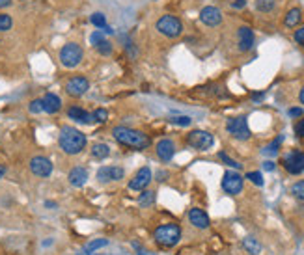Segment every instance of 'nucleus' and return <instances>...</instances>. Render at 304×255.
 Masks as SVG:
<instances>
[{
    "label": "nucleus",
    "instance_id": "f257e3e1",
    "mask_svg": "<svg viewBox=\"0 0 304 255\" xmlns=\"http://www.w3.org/2000/svg\"><path fill=\"white\" fill-rule=\"evenodd\" d=\"M86 134L75 127H62L58 134V145L66 155H78L86 147Z\"/></svg>",
    "mask_w": 304,
    "mask_h": 255
},
{
    "label": "nucleus",
    "instance_id": "f03ea898",
    "mask_svg": "<svg viewBox=\"0 0 304 255\" xmlns=\"http://www.w3.org/2000/svg\"><path fill=\"white\" fill-rule=\"evenodd\" d=\"M112 136L118 140L121 145H127V147H134V149H148L151 145L150 136L142 131H136V129L131 127H114L112 129Z\"/></svg>",
    "mask_w": 304,
    "mask_h": 255
},
{
    "label": "nucleus",
    "instance_id": "7ed1b4c3",
    "mask_svg": "<svg viewBox=\"0 0 304 255\" xmlns=\"http://www.w3.org/2000/svg\"><path fill=\"white\" fill-rule=\"evenodd\" d=\"M153 240L163 248H174L181 240V227L177 224H165L159 225L153 231Z\"/></svg>",
    "mask_w": 304,
    "mask_h": 255
},
{
    "label": "nucleus",
    "instance_id": "20e7f679",
    "mask_svg": "<svg viewBox=\"0 0 304 255\" xmlns=\"http://www.w3.org/2000/svg\"><path fill=\"white\" fill-rule=\"evenodd\" d=\"M60 63L67 69H73V67H77L84 58V51L83 47L77 45V43H66V45L60 49Z\"/></svg>",
    "mask_w": 304,
    "mask_h": 255
},
{
    "label": "nucleus",
    "instance_id": "39448f33",
    "mask_svg": "<svg viewBox=\"0 0 304 255\" xmlns=\"http://www.w3.org/2000/svg\"><path fill=\"white\" fill-rule=\"evenodd\" d=\"M155 28L159 34H163L165 37H179L183 34V23L175 15H163L157 23H155Z\"/></svg>",
    "mask_w": 304,
    "mask_h": 255
},
{
    "label": "nucleus",
    "instance_id": "423d86ee",
    "mask_svg": "<svg viewBox=\"0 0 304 255\" xmlns=\"http://www.w3.org/2000/svg\"><path fill=\"white\" fill-rule=\"evenodd\" d=\"M187 143H189V147L196 149V151H207L209 147H213L215 138L207 131H191L187 134Z\"/></svg>",
    "mask_w": 304,
    "mask_h": 255
},
{
    "label": "nucleus",
    "instance_id": "0eeeda50",
    "mask_svg": "<svg viewBox=\"0 0 304 255\" xmlns=\"http://www.w3.org/2000/svg\"><path fill=\"white\" fill-rule=\"evenodd\" d=\"M282 164H283V169L291 175H299L304 172V153L299 151V149H293V151H289V153L283 155L282 158Z\"/></svg>",
    "mask_w": 304,
    "mask_h": 255
},
{
    "label": "nucleus",
    "instance_id": "6e6552de",
    "mask_svg": "<svg viewBox=\"0 0 304 255\" xmlns=\"http://www.w3.org/2000/svg\"><path fill=\"white\" fill-rule=\"evenodd\" d=\"M226 129L235 140H248V138H250V129H248V121L245 116L230 118L226 123Z\"/></svg>",
    "mask_w": 304,
    "mask_h": 255
},
{
    "label": "nucleus",
    "instance_id": "1a4fd4ad",
    "mask_svg": "<svg viewBox=\"0 0 304 255\" xmlns=\"http://www.w3.org/2000/svg\"><path fill=\"white\" fill-rule=\"evenodd\" d=\"M242 183L245 179L241 177L239 172H226L222 177V190L230 196H237L242 192Z\"/></svg>",
    "mask_w": 304,
    "mask_h": 255
},
{
    "label": "nucleus",
    "instance_id": "9d476101",
    "mask_svg": "<svg viewBox=\"0 0 304 255\" xmlns=\"http://www.w3.org/2000/svg\"><path fill=\"white\" fill-rule=\"evenodd\" d=\"M90 90V80L86 77H71L66 82V93L69 97H83L84 93Z\"/></svg>",
    "mask_w": 304,
    "mask_h": 255
},
{
    "label": "nucleus",
    "instance_id": "9b49d317",
    "mask_svg": "<svg viewBox=\"0 0 304 255\" xmlns=\"http://www.w3.org/2000/svg\"><path fill=\"white\" fill-rule=\"evenodd\" d=\"M30 172L36 177H51V174H52V162H51V158H47V157H42V155H37V157H32L30 158Z\"/></svg>",
    "mask_w": 304,
    "mask_h": 255
},
{
    "label": "nucleus",
    "instance_id": "f8f14e48",
    "mask_svg": "<svg viewBox=\"0 0 304 255\" xmlns=\"http://www.w3.org/2000/svg\"><path fill=\"white\" fill-rule=\"evenodd\" d=\"M95 177L99 183H114V181H121L125 177V169L119 166H101Z\"/></svg>",
    "mask_w": 304,
    "mask_h": 255
},
{
    "label": "nucleus",
    "instance_id": "ddd939ff",
    "mask_svg": "<svg viewBox=\"0 0 304 255\" xmlns=\"http://www.w3.org/2000/svg\"><path fill=\"white\" fill-rule=\"evenodd\" d=\"M151 179H153V175H151V169L148 168V166H146V168H140L138 172H136V175L129 181V188L136 190V192H142V190H146L150 186Z\"/></svg>",
    "mask_w": 304,
    "mask_h": 255
},
{
    "label": "nucleus",
    "instance_id": "4468645a",
    "mask_svg": "<svg viewBox=\"0 0 304 255\" xmlns=\"http://www.w3.org/2000/svg\"><path fill=\"white\" fill-rule=\"evenodd\" d=\"M222 19H224V17H222V11L218 10V8H215V6H206V8L200 11V20L206 26H211V28L220 25Z\"/></svg>",
    "mask_w": 304,
    "mask_h": 255
},
{
    "label": "nucleus",
    "instance_id": "2eb2a0df",
    "mask_svg": "<svg viewBox=\"0 0 304 255\" xmlns=\"http://www.w3.org/2000/svg\"><path fill=\"white\" fill-rule=\"evenodd\" d=\"M254 32L252 28H248V26H241L237 30V49L239 52H248L250 49L254 47Z\"/></svg>",
    "mask_w": 304,
    "mask_h": 255
},
{
    "label": "nucleus",
    "instance_id": "dca6fc26",
    "mask_svg": "<svg viewBox=\"0 0 304 255\" xmlns=\"http://www.w3.org/2000/svg\"><path fill=\"white\" fill-rule=\"evenodd\" d=\"M155 153H157V157H159L163 162H170L175 155V143L172 142V140H168V138H165V140H160V142L155 145Z\"/></svg>",
    "mask_w": 304,
    "mask_h": 255
},
{
    "label": "nucleus",
    "instance_id": "f3484780",
    "mask_svg": "<svg viewBox=\"0 0 304 255\" xmlns=\"http://www.w3.org/2000/svg\"><path fill=\"white\" fill-rule=\"evenodd\" d=\"M67 179H69V184H71V186H75V188H83L84 184L88 183L86 168H83V166H75V168L69 172Z\"/></svg>",
    "mask_w": 304,
    "mask_h": 255
},
{
    "label": "nucleus",
    "instance_id": "a211bd4d",
    "mask_svg": "<svg viewBox=\"0 0 304 255\" xmlns=\"http://www.w3.org/2000/svg\"><path fill=\"white\" fill-rule=\"evenodd\" d=\"M43 112L47 114H58L62 110V99L58 97L56 93H45V97L42 99Z\"/></svg>",
    "mask_w": 304,
    "mask_h": 255
},
{
    "label": "nucleus",
    "instance_id": "6ab92c4d",
    "mask_svg": "<svg viewBox=\"0 0 304 255\" xmlns=\"http://www.w3.org/2000/svg\"><path fill=\"white\" fill-rule=\"evenodd\" d=\"M189 220H191V224L194 225V227H198V229H207L209 227V216L204 213L201 209H191L189 210Z\"/></svg>",
    "mask_w": 304,
    "mask_h": 255
},
{
    "label": "nucleus",
    "instance_id": "aec40b11",
    "mask_svg": "<svg viewBox=\"0 0 304 255\" xmlns=\"http://www.w3.org/2000/svg\"><path fill=\"white\" fill-rule=\"evenodd\" d=\"M67 118L73 119V121H77V123H84V125L93 121L92 114L86 112V110L80 107H69V110H67Z\"/></svg>",
    "mask_w": 304,
    "mask_h": 255
},
{
    "label": "nucleus",
    "instance_id": "412c9836",
    "mask_svg": "<svg viewBox=\"0 0 304 255\" xmlns=\"http://www.w3.org/2000/svg\"><path fill=\"white\" fill-rule=\"evenodd\" d=\"M300 19H302V11L299 8H293V10L288 11V15L283 19V25L288 26V28H295L300 23Z\"/></svg>",
    "mask_w": 304,
    "mask_h": 255
},
{
    "label": "nucleus",
    "instance_id": "4be33fe9",
    "mask_svg": "<svg viewBox=\"0 0 304 255\" xmlns=\"http://www.w3.org/2000/svg\"><path fill=\"white\" fill-rule=\"evenodd\" d=\"M242 248H245V250H247L250 255H258L259 251H261V244H259L254 237H247V239H242Z\"/></svg>",
    "mask_w": 304,
    "mask_h": 255
},
{
    "label": "nucleus",
    "instance_id": "5701e85b",
    "mask_svg": "<svg viewBox=\"0 0 304 255\" xmlns=\"http://www.w3.org/2000/svg\"><path fill=\"white\" fill-rule=\"evenodd\" d=\"M105 246H109V239H93V240H90V242L84 246V255L93 253L95 250H99V248H105Z\"/></svg>",
    "mask_w": 304,
    "mask_h": 255
},
{
    "label": "nucleus",
    "instance_id": "b1692460",
    "mask_svg": "<svg viewBox=\"0 0 304 255\" xmlns=\"http://www.w3.org/2000/svg\"><path fill=\"white\" fill-rule=\"evenodd\" d=\"M110 155V147L107 143H95L92 147V157L93 158H99V160H105V158Z\"/></svg>",
    "mask_w": 304,
    "mask_h": 255
},
{
    "label": "nucleus",
    "instance_id": "393cba45",
    "mask_svg": "<svg viewBox=\"0 0 304 255\" xmlns=\"http://www.w3.org/2000/svg\"><path fill=\"white\" fill-rule=\"evenodd\" d=\"M153 203H155V192H151V190H142V194H140V198H138L140 207L148 209V207H151Z\"/></svg>",
    "mask_w": 304,
    "mask_h": 255
},
{
    "label": "nucleus",
    "instance_id": "a878e982",
    "mask_svg": "<svg viewBox=\"0 0 304 255\" xmlns=\"http://www.w3.org/2000/svg\"><path fill=\"white\" fill-rule=\"evenodd\" d=\"M90 20H92V25L95 26V28H99V30H105V28H107V17H105V13H101V11L92 13Z\"/></svg>",
    "mask_w": 304,
    "mask_h": 255
},
{
    "label": "nucleus",
    "instance_id": "bb28decb",
    "mask_svg": "<svg viewBox=\"0 0 304 255\" xmlns=\"http://www.w3.org/2000/svg\"><path fill=\"white\" fill-rule=\"evenodd\" d=\"M283 136H278L276 140H273V142L269 143L267 147L263 149V153L265 155H271V157H274V155H278V149H280V143H282Z\"/></svg>",
    "mask_w": 304,
    "mask_h": 255
},
{
    "label": "nucleus",
    "instance_id": "cd10ccee",
    "mask_svg": "<svg viewBox=\"0 0 304 255\" xmlns=\"http://www.w3.org/2000/svg\"><path fill=\"white\" fill-rule=\"evenodd\" d=\"M276 2L274 0H256V10L263 11V13H269V11L274 10Z\"/></svg>",
    "mask_w": 304,
    "mask_h": 255
},
{
    "label": "nucleus",
    "instance_id": "c85d7f7f",
    "mask_svg": "<svg viewBox=\"0 0 304 255\" xmlns=\"http://www.w3.org/2000/svg\"><path fill=\"white\" fill-rule=\"evenodd\" d=\"M92 118L95 123H107V119H109V110H107V108H95L92 112Z\"/></svg>",
    "mask_w": 304,
    "mask_h": 255
},
{
    "label": "nucleus",
    "instance_id": "c756f323",
    "mask_svg": "<svg viewBox=\"0 0 304 255\" xmlns=\"http://www.w3.org/2000/svg\"><path fill=\"white\" fill-rule=\"evenodd\" d=\"M95 51H97L99 54H103V56H109L110 52H112V43L107 41V39L99 41L97 45H95Z\"/></svg>",
    "mask_w": 304,
    "mask_h": 255
},
{
    "label": "nucleus",
    "instance_id": "7c9ffc66",
    "mask_svg": "<svg viewBox=\"0 0 304 255\" xmlns=\"http://www.w3.org/2000/svg\"><path fill=\"white\" fill-rule=\"evenodd\" d=\"M11 26H13V19L8 13H0V34L11 30Z\"/></svg>",
    "mask_w": 304,
    "mask_h": 255
},
{
    "label": "nucleus",
    "instance_id": "2f4dec72",
    "mask_svg": "<svg viewBox=\"0 0 304 255\" xmlns=\"http://www.w3.org/2000/svg\"><path fill=\"white\" fill-rule=\"evenodd\" d=\"M168 121L172 123V125H179V127H189L192 123V119L189 118V116H172Z\"/></svg>",
    "mask_w": 304,
    "mask_h": 255
},
{
    "label": "nucleus",
    "instance_id": "473e14b6",
    "mask_svg": "<svg viewBox=\"0 0 304 255\" xmlns=\"http://www.w3.org/2000/svg\"><path fill=\"white\" fill-rule=\"evenodd\" d=\"M291 194L297 199H300V201H304V181H299V183H295L291 186Z\"/></svg>",
    "mask_w": 304,
    "mask_h": 255
},
{
    "label": "nucleus",
    "instance_id": "72a5a7b5",
    "mask_svg": "<svg viewBox=\"0 0 304 255\" xmlns=\"http://www.w3.org/2000/svg\"><path fill=\"white\" fill-rule=\"evenodd\" d=\"M247 179L250 181V183L256 184V186H263V183H265V181H263V175L259 174V172H248Z\"/></svg>",
    "mask_w": 304,
    "mask_h": 255
},
{
    "label": "nucleus",
    "instance_id": "f704fd0d",
    "mask_svg": "<svg viewBox=\"0 0 304 255\" xmlns=\"http://www.w3.org/2000/svg\"><path fill=\"white\" fill-rule=\"evenodd\" d=\"M218 158H220L222 162L226 164V166H230V168H235V169H241V164L239 162H235L233 158H230L226 153H218Z\"/></svg>",
    "mask_w": 304,
    "mask_h": 255
},
{
    "label": "nucleus",
    "instance_id": "c9c22d12",
    "mask_svg": "<svg viewBox=\"0 0 304 255\" xmlns=\"http://www.w3.org/2000/svg\"><path fill=\"white\" fill-rule=\"evenodd\" d=\"M28 110H30L32 114H39L43 112V104H42V99H34V101L28 104Z\"/></svg>",
    "mask_w": 304,
    "mask_h": 255
},
{
    "label": "nucleus",
    "instance_id": "e433bc0d",
    "mask_svg": "<svg viewBox=\"0 0 304 255\" xmlns=\"http://www.w3.org/2000/svg\"><path fill=\"white\" fill-rule=\"evenodd\" d=\"M105 39V32H101V30H97V32H93L92 36H90V41H92V45L95 47L99 43V41H103Z\"/></svg>",
    "mask_w": 304,
    "mask_h": 255
},
{
    "label": "nucleus",
    "instance_id": "4c0bfd02",
    "mask_svg": "<svg viewBox=\"0 0 304 255\" xmlns=\"http://www.w3.org/2000/svg\"><path fill=\"white\" fill-rule=\"evenodd\" d=\"M295 41L299 43V45H304V26H300L299 30H295Z\"/></svg>",
    "mask_w": 304,
    "mask_h": 255
},
{
    "label": "nucleus",
    "instance_id": "58836bf2",
    "mask_svg": "<svg viewBox=\"0 0 304 255\" xmlns=\"http://www.w3.org/2000/svg\"><path fill=\"white\" fill-rule=\"evenodd\" d=\"M295 134L299 138H304V118L299 119V123L295 125Z\"/></svg>",
    "mask_w": 304,
    "mask_h": 255
},
{
    "label": "nucleus",
    "instance_id": "ea45409f",
    "mask_svg": "<svg viewBox=\"0 0 304 255\" xmlns=\"http://www.w3.org/2000/svg\"><path fill=\"white\" fill-rule=\"evenodd\" d=\"M289 116L291 118H302V108H289Z\"/></svg>",
    "mask_w": 304,
    "mask_h": 255
},
{
    "label": "nucleus",
    "instance_id": "a19ab883",
    "mask_svg": "<svg viewBox=\"0 0 304 255\" xmlns=\"http://www.w3.org/2000/svg\"><path fill=\"white\" fill-rule=\"evenodd\" d=\"M232 6L235 8V10H242V8L247 6V0H233Z\"/></svg>",
    "mask_w": 304,
    "mask_h": 255
},
{
    "label": "nucleus",
    "instance_id": "79ce46f5",
    "mask_svg": "<svg viewBox=\"0 0 304 255\" xmlns=\"http://www.w3.org/2000/svg\"><path fill=\"white\" fill-rule=\"evenodd\" d=\"M274 168H276V166H274L273 160H265V162H263V169H267V172H274Z\"/></svg>",
    "mask_w": 304,
    "mask_h": 255
},
{
    "label": "nucleus",
    "instance_id": "37998d69",
    "mask_svg": "<svg viewBox=\"0 0 304 255\" xmlns=\"http://www.w3.org/2000/svg\"><path fill=\"white\" fill-rule=\"evenodd\" d=\"M263 99H265V92H259V93H252V101L259 102V101H263Z\"/></svg>",
    "mask_w": 304,
    "mask_h": 255
},
{
    "label": "nucleus",
    "instance_id": "c03bdc74",
    "mask_svg": "<svg viewBox=\"0 0 304 255\" xmlns=\"http://www.w3.org/2000/svg\"><path fill=\"white\" fill-rule=\"evenodd\" d=\"M11 2L13 0H0V8H8V6H11Z\"/></svg>",
    "mask_w": 304,
    "mask_h": 255
},
{
    "label": "nucleus",
    "instance_id": "a18cd8bd",
    "mask_svg": "<svg viewBox=\"0 0 304 255\" xmlns=\"http://www.w3.org/2000/svg\"><path fill=\"white\" fill-rule=\"evenodd\" d=\"M299 99H300V102L304 104V86H302V90H300V93H299Z\"/></svg>",
    "mask_w": 304,
    "mask_h": 255
},
{
    "label": "nucleus",
    "instance_id": "49530a36",
    "mask_svg": "<svg viewBox=\"0 0 304 255\" xmlns=\"http://www.w3.org/2000/svg\"><path fill=\"white\" fill-rule=\"evenodd\" d=\"M4 175H6V168H4V166H0V179L4 177Z\"/></svg>",
    "mask_w": 304,
    "mask_h": 255
},
{
    "label": "nucleus",
    "instance_id": "de8ad7c7",
    "mask_svg": "<svg viewBox=\"0 0 304 255\" xmlns=\"http://www.w3.org/2000/svg\"><path fill=\"white\" fill-rule=\"evenodd\" d=\"M45 207H56V203H52V201H47Z\"/></svg>",
    "mask_w": 304,
    "mask_h": 255
},
{
    "label": "nucleus",
    "instance_id": "09e8293b",
    "mask_svg": "<svg viewBox=\"0 0 304 255\" xmlns=\"http://www.w3.org/2000/svg\"><path fill=\"white\" fill-rule=\"evenodd\" d=\"M77 255H84V253H77Z\"/></svg>",
    "mask_w": 304,
    "mask_h": 255
},
{
    "label": "nucleus",
    "instance_id": "8fccbe9b",
    "mask_svg": "<svg viewBox=\"0 0 304 255\" xmlns=\"http://www.w3.org/2000/svg\"><path fill=\"white\" fill-rule=\"evenodd\" d=\"M99 255H103V253H99Z\"/></svg>",
    "mask_w": 304,
    "mask_h": 255
}]
</instances>
